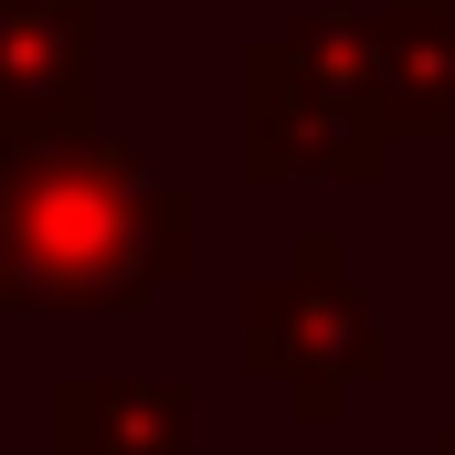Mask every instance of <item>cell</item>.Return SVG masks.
Masks as SVG:
<instances>
[{
	"label": "cell",
	"instance_id": "cell-5",
	"mask_svg": "<svg viewBox=\"0 0 455 455\" xmlns=\"http://www.w3.org/2000/svg\"><path fill=\"white\" fill-rule=\"evenodd\" d=\"M202 381H148V371H64L43 392V455H202L191 435Z\"/></svg>",
	"mask_w": 455,
	"mask_h": 455
},
{
	"label": "cell",
	"instance_id": "cell-8",
	"mask_svg": "<svg viewBox=\"0 0 455 455\" xmlns=\"http://www.w3.org/2000/svg\"><path fill=\"white\" fill-rule=\"evenodd\" d=\"M0 455H11V445H0Z\"/></svg>",
	"mask_w": 455,
	"mask_h": 455
},
{
	"label": "cell",
	"instance_id": "cell-6",
	"mask_svg": "<svg viewBox=\"0 0 455 455\" xmlns=\"http://www.w3.org/2000/svg\"><path fill=\"white\" fill-rule=\"evenodd\" d=\"M371 75L392 138L455 148V0H371Z\"/></svg>",
	"mask_w": 455,
	"mask_h": 455
},
{
	"label": "cell",
	"instance_id": "cell-4",
	"mask_svg": "<svg viewBox=\"0 0 455 455\" xmlns=\"http://www.w3.org/2000/svg\"><path fill=\"white\" fill-rule=\"evenodd\" d=\"M96 0H0V148L96 138Z\"/></svg>",
	"mask_w": 455,
	"mask_h": 455
},
{
	"label": "cell",
	"instance_id": "cell-1",
	"mask_svg": "<svg viewBox=\"0 0 455 455\" xmlns=\"http://www.w3.org/2000/svg\"><path fill=\"white\" fill-rule=\"evenodd\" d=\"M202 265V191L127 138L0 148V318H127Z\"/></svg>",
	"mask_w": 455,
	"mask_h": 455
},
{
	"label": "cell",
	"instance_id": "cell-7",
	"mask_svg": "<svg viewBox=\"0 0 455 455\" xmlns=\"http://www.w3.org/2000/svg\"><path fill=\"white\" fill-rule=\"evenodd\" d=\"M435 455H455V435H435Z\"/></svg>",
	"mask_w": 455,
	"mask_h": 455
},
{
	"label": "cell",
	"instance_id": "cell-2",
	"mask_svg": "<svg viewBox=\"0 0 455 455\" xmlns=\"http://www.w3.org/2000/svg\"><path fill=\"white\" fill-rule=\"evenodd\" d=\"M392 116L371 75V11H297L243 53V180H392Z\"/></svg>",
	"mask_w": 455,
	"mask_h": 455
},
{
	"label": "cell",
	"instance_id": "cell-3",
	"mask_svg": "<svg viewBox=\"0 0 455 455\" xmlns=\"http://www.w3.org/2000/svg\"><path fill=\"white\" fill-rule=\"evenodd\" d=\"M243 371L275 381L286 413H297L307 435H329L349 392L392 371L381 297L349 275V243H339V233H297L286 265L243 286Z\"/></svg>",
	"mask_w": 455,
	"mask_h": 455
}]
</instances>
